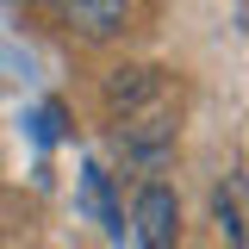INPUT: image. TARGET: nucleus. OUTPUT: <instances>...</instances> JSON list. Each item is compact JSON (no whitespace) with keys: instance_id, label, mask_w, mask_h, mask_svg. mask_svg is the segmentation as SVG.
Segmentation results:
<instances>
[{"instance_id":"f257e3e1","label":"nucleus","mask_w":249,"mask_h":249,"mask_svg":"<svg viewBox=\"0 0 249 249\" xmlns=\"http://www.w3.org/2000/svg\"><path fill=\"white\" fill-rule=\"evenodd\" d=\"M175 237H181V199H175L162 181H150L143 193H137L131 218H124L119 243L124 249H175Z\"/></svg>"},{"instance_id":"f03ea898","label":"nucleus","mask_w":249,"mask_h":249,"mask_svg":"<svg viewBox=\"0 0 249 249\" xmlns=\"http://www.w3.org/2000/svg\"><path fill=\"white\" fill-rule=\"evenodd\" d=\"M50 13H56L62 31H75V37H88V44H106V37H119L124 31V0H50Z\"/></svg>"},{"instance_id":"7ed1b4c3","label":"nucleus","mask_w":249,"mask_h":249,"mask_svg":"<svg viewBox=\"0 0 249 249\" xmlns=\"http://www.w3.org/2000/svg\"><path fill=\"white\" fill-rule=\"evenodd\" d=\"M212 212H218V224H224L231 249H249V175H224V181L212 187Z\"/></svg>"},{"instance_id":"20e7f679","label":"nucleus","mask_w":249,"mask_h":249,"mask_svg":"<svg viewBox=\"0 0 249 249\" xmlns=\"http://www.w3.org/2000/svg\"><path fill=\"white\" fill-rule=\"evenodd\" d=\"M81 199H88L93 212H100V224H106L112 237L124 231V212L112 206V193H106V175H100V168H81Z\"/></svg>"}]
</instances>
